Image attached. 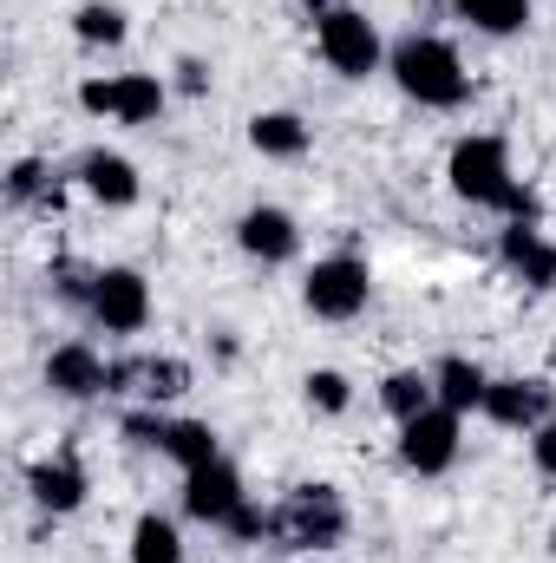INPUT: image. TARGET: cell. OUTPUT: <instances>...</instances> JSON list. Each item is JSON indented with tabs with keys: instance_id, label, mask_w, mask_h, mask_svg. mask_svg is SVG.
I'll list each match as a JSON object with an SVG mask.
<instances>
[{
	"instance_id": "6da1fadb",
	"label": "cell",
	"mask_w": 556,
	"mask_h": 563,
	"mask_svg": "<svg viewBox=\"0 0 556 563\" xmlns=\"http://www.w3.org/2000/svg\"><path fill=\"white\" fill-rule=\"evenodd\" d=\"M452 190L478 210H498L511 223H537V197L524 190V177L511 170V151L504 139H458L452 144V164H445Z\"/></svg>"
},
{
	"instance_id": "7a4b0ae2",
	"label": "cell",
	"mask_w": 556,
	"mask_h": 563,
	"mask_svg": "<svg viewBox=\"0 0 556 563\" xmlns=\"http://www.w3.org/2000/svg\"><path fill=\"white\" fill-rule=\"evenodd\" d=\"M387 73H393V86H400L407 99L432 106V112H452V106H465V92H471L465 59H458L452 40H438V33H407V40L387 53Z\"/></svg>"
},
{
	"instance_id": "3957f363",
	"label": "cell",
	"mask_w": 556,
	"mask_h": 563,
	"mask_svg": "<svg viewBox=\"0 0 556 563\" xmlns=\"http://www.w3.org/2000/svg\"><path fill=\"white\" fill-rule=\"evenodd\" d=\"M184 511H190L197 525H216V531H230L236 544H256V538H269V511H256V505H249V492H243V472H236L230 459H210V465L184 472Z\"/></svg>"
},
{
	"instance_id": "277c9868",
	"label": "cell",
	"mask_w": 556,
	"mask_h": 563,
	"mask_svg": "<svg viewBox=\"0 0 556 563\" xmlns=\"http://www.w3.org/2000/svg\"><path fill=\"white\" fill-rule=\"evenodd\" d=\"M269 538L281 551H334L347 538V498L334 485H294L269 511Z\"/></svg>"
},
{
	"instance_id": "5b68a950",
	"label": "cell",
	"mask_w": 556,
	"mask_h": 563,
	"mask_svg": "<svg viewBox=\"0 0 556 563\" xmlns=\"http://www.w3.org/2000/svg\"><path fill=\"white\" fill-rule=\"evenodd\" d=\"M314 46H321V59H327L341 79H367V73L387 66L380 26H374L360 7H327V13L314 20Z\"/></svg>"
},
{
	"instance_id": "8992f818",
	"label": "cell",
	"mask_w": 556,
	"mask_h": 563,
	"mask_svg": "<svg viewBox=\"0 0 556 563\" xmlns=\"http://www.w3.org/2000/svg\"><path fill=\"white\" fill-rule=\"evenodd\" d=\"M367 295H374V276H367V263L360 256H321L308 282H301V301H308V314H321V321H354L360 308H367Z\"/></svg>"
},
{
	"instance_id": "52a82bcc",
	"label": "cell",
	"mask_w": 556,
	"mask_h": 563,
	"mask_svg": "<svg viewBox=\"0 0 556 563\" xmlns=\"http://www.w3.org/2000/svg\"><path fill=\"white\" fill-rule=\"evenodd\" d=\"M164 79L157 73H112V79H86L79 86V106L92 119H119V125H151L164 112Z\"/></svg>"
},
{
	"instance_id": "ba28073f",
	"label": "cell",
	"mask_w": 556,
	"mask_h": 563,
	"mask_svg": "<svg viewBox=\"0 0 556 563\" xmlns=\"http://www.w3.org/2000/svg\"><path fill=\"white\" fill-rule=\"evenodd\" d=\"M465 432V413H452V407H425L419 420L400 426V465L419 472V478H438V472H452L458 465V439Z\"/></svg>"
},
{
	"instance_id": "9c48e42d",
	"label": "cell",
	"mask_w": 556,
	"mask_h": 563,
	"mask_svg": "<svg viewBox=\"0 0 556 563\" xmlns=\"http://www.w3.org/2000/svg\"><path fill=\"white\" fill-rule=\"evenodd\" d=\"M125 432L151 445V452H164L177 472H197V465H210V459H223L216 452V432L203 420H164V413H125Z\"/></svg>"
},
{
	"instance_id": "30bf717a",
	"label": "cell",
	"mask_w": 556,
	"mask_h": 563,
	"mask_svg": "<svg viewBox=\"0 0 556 563\" xmlns=\"http://www.w3.org/2000/svg\"><path fill=\"white\" fill-rule=\"evenodd\" d=\"M86 314L105 328V334H138L151 321V282L138 269H92V301Z\"/></svg>"
},
{
	"instance_id": "8fae6325",
	"label": "cell",
	"mask_w": 556,
	"mask_h": 563,
	"mask_svg": "<svg viewBox=\"0 0 556 563\" xmlns=\"http://www.w3.org/2000/svg\"><path fill=\"white\" fill-rule=\"evenodd\" d=\"M46 387L59 400H99V394H112V361L86 341H66L46 354Z\"/></svg>"
},
{
	"instance_id": "7c38bea8",
	"label": "cell",
	"mask_w": 556,
	"mask_h": 563,
	"mask_svg": "<svg viewBox=\"0 0 556 563\" xmlns=\"http://www.w3.org/2000/svg\"><path fill=\"white\" fill-rule=\"evenodd\" d=\"M485 420L511 426V432H537L544 420H556L551 380H491L485 387Z\"/></svg>"
},
{
	"instance_id": "4fadbf2b",
	"label": "cell",
	"mask_w": 556,
	"mask_h": 563,
	"mask_svg": "<svg viewBox=\"0 0 556 563\" xmlns=\"http://www.w3.org/2000/svg\"><path fill=\"white\" fill-rule=\"evenodd\" d=\"M236 243H243V256H256V263H294L301 223H294L288 210H276V203H256V210H243Z\"/></svg>"
},
{
	"instance_id": "5bb4252c",
	"label": "cell",
	"mask_w": 556,
	"mask_h": 563,
	"mask_svg": "<svg viewBox=\"0 0 556 563\" xmlns=\"http://www.w3.org/2000/svg\"><path fill=\"white\" fill-rule=\"evenodd\" d=\"M26 492H33V505H40V511L66 518V511H79V505H86V465H79L73 452H53V459H40V465L26 472Z\"/></svg>"
},
{
	"instance_id": "9a60e30c",
	"label": "cell",
	"mask_w": 556,
	"mask_h": 563,
	"mask_svg": "<svg viewBox=\"0 0 556 563\" xmlns=\"http://www.w3.org/2000/svg\"><path fill=\"white\" fill-rule=\"evenodd\" d=\"M498 256H504L511 276H524L531 288H556V243L537 223H511V230L498 236Z\"/></svg>"
},
{
	"instance_id": "2e32d148",
	"label": "cell",
	"mask_w": 556,
	"mask_h": 563,
	"mask_svg": "<svg viewBox=\"0 0 556 563\" xmlns=\"http://www.w3.org/2000/svg\"><path fill=\"white\" fill-rule=\"evenodd\" d=\"M79 184L105 203V210H132L138 203V164L132 157H119V151H86L79 157Z\"/></svg>"
},
{
	"instance_id": "e0dca14e",
	"label": "cell",
	"mask_w": 556,
	"mask_h": 563,
	"mask_svg": "<svg viewBox=\"0 0 556 563\" xmlns=\"http://www.w3.org/2000/svg\"><path fill=\"white\" fill-rule=\"evenodd\" d=\"M485 387H491V374L471 367L465 354H445V361L432 367V394H438V407H452V413H485Z\"/></svg>"
},
{
	"instance_id": "ac0fdd59",
	"label": "cell",
	"mask_w": 556,
	"mask_h": 563,
	"mask_svg": "<svg viewBox=\"0 0 556 563\" xmlns=\"http://www.w3.org/2000/svg\"><path fill=\"white\" fill-rule=\"evenodd\" d=\"M452 13H458L465 26L491 33V40H511V33L531 26V0H452Z\"/></svg>"
},
{
	"instance_id": "d6986e66",
	"label": "cell",
	"mask_w": 556,
	"mask_h": 563,
	"mask_svg": "<svg viewBox=\"0 0 556 563\" xmlns=\"http://www.w3.org/2000/svg\"><path fill=\"white\" fill-rule=\"evenodd\" d=\"M380 407H387V413H393L400 426L419 420L425 407H438V394H432V374H413V367L387 374V380H380Z\"/></svg>"
},
{
	"instance_id": "ffe728a7",
	"label": "cell",
	"mask_w": 556,
	"mask_h": 563,
	"mask_svg": "<svg viewBox=\"0 0 556 563\" xmlns=\"http://www.w3.org/2000/svg\"><path fill=\"white\" fill-rule=\"evenodd\" d=\"M249 144H256L263 157H301V151H308V125H301L294 112H256V119H249Z\"/></svg>"
},
{
	"instance_id": "44dd1931",
	"label": "cell",
	"mask_w": 556,
	"mask_h": 563,
	"mask_svg": "<svg viewBox=\"0 0 556 563\" xmlns=\"http://www.w3.org/2000/svg\"><path fill=\"white\" fill-rule=\"evenodd\" d=\"M132 563H184V538L164 511H144L132 525Z\"/></svg>"
},
{
	"instance_id": "7402d4cb",
	"label": "cell",
	"mask_w": 556,
	"mask_h": 563,
	"mask_svg": "<svg viewBox=\"0 0 556 563\" xmlns=\"http://www.w3.org/2000/svg\"><path fill=\"white\" fill-rule=\"evenodd\" d=\"M73 33H79L86 46H125V33H132V26H125V13H119L112 0H92V7H79V13H73Z\"/></svg>"
},
{
	"instance_id": "603a6c76",
	"label": "cell",
	"mask_w": 556,
	"mask_h": 563,
	"mask_svg": "<svg viewBox=\"0 0 556 563\" xmlns=\"http://www.w3.org/2000/svg\"><path fill=\"white\" fill-rule=\"evenodd\" d=\"M301 387H308V407H314V413H347V407H354V380L334 374V367H314Z\"/></svg>"
},
{
	"instance_id": "cb8c5ba5",
	"label": "cell",
	"mask_w": 556,
	"mask_h": 563,
	"mask_svg": "<svg viewBox=\"0 0 556 563\" xmlns=\"http://www.w3.org/2000/svg\"><path fill=\"white\" fill-rule=\"evenodd\" d=\"M40 190H46V170H40L33 157H20V164L7 170V197H13V203H33Z\"/></svg>"
},
{
	"instance_id": "d4e9b609",
	"label": "cell",
	"mask_w": 556,
	"mask_h": 563,
	"mask_svg": "<svg viewBox=\"0 0 556 563\" xmlns=\"http://www.w3.org/2000/svg\"><path fill=\"white\" fill-rule=\"evenodd\" d=\"M531 459H537L544 478H556V420H544L537 432H531Z\"/></svg>"
},
{
	"instance_id": "484cf974",
	"label": "cell",
	"mask_w": 556,
	"mask_h": 563,
	"mask_svg": "<svg viewBox=\"0 0 556 563\" xmlns=\"http://www.w3.org/2000/svg\"><path fill=\"white\" fill-rule=\"evenodd\" d=\"M177 86H184V92H203V86H210V66H203V59H184V66H177Z\"/></svg>"
},
{
	"instance_id": "4316f807",
	"label": "cell",
	"mask_w": 556,
	"mask_h": 563,
	"mask_svg": "<svg viewBox=\"0 0 556 563\" xmlns=\"http://www.w3.org/2000/svg\"><path fill=\"white\" fill-rule=\"evenodd\" d=\"M301 7H308V13H314V20H321V13H327V7H334V0H301Z\"/></svg>"
},
{
	"instance_id": "83f0119b",
	"label": "cell",
	"mask_w": 556,
	"mask_h": 563,
	"mask_svg": "<svg viewBox=\"0 0 556 563\" xmlns=\"http://www.w3.org/2000/svg\"><path fill=\"white\" fill-rule=\"evenodd\" d=\"M551 551H556V531H551Z\"/></svg>"
}]
</instances>
